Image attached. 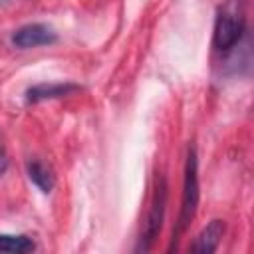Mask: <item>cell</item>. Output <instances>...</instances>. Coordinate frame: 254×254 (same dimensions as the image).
<instances>
[{
    "instance_id": "1",
    "label": "cell",
    "mask_w": 254,
    "mask_h": 254,
    "mask_svg": "<svg viewBox=\"0 0 254 254\" xmlns=\"http://www.w3.org/2000/svg\"><path fill=\"white\" fill-rule=\"evenodd\" d=\"M246 28V4L244 0H226L216 14L214 22V48L220 52L232 50Z\"/></svg>"
},
{
    "instance_id": "2",
    "label": "cell",
    "mask_w": 254,
    "mask_h": 254,
    "mask_svg": "<svg viewBox=\"0 0 254 254\" xmlns=\"http://www.w3.org/2000/svg\"><path fill=\"white\" fill-rule=\"evenodd\" d=\"M198 161H196V153L194 149H189L187 153V163H185V181H183V200H181V214H179V222L173 234V240H179V236L189 228L190 220L196 214V206H198Z\"/></svg>"
},
{
    "instance_id": "3",
    "label": "cell",
    "mask_w": 254,
    "mask_h": 254,
    "mask_svg": "<svg viewBox=\"0 0 254 254\" xmlns=\"http://www.w3.org/2000/svg\"><path fill=\"white\" fill-rule=\"evenodd\" d=\"M165 206H167V181L165 177H157V185L153 190V198H151V206H149V214H147V222L141 238L143 250H149L157 240L163 226V218H165Z\"/></svg>"
},
{
    "instance_id": "4",
    "label": "cell",
    "mask_w": 254,
    "mask_h": 254,
    "mask_svg": "<svg viewBox=\"0 0 254 254\" xmlns=\"http://www.w3.org/2000/svg\"><path fill=\"white\" fill-rule=\"evenodd\" d=\"M58 40L56 32L46 26V24H26L22 28H18L12 36V44L16 48L28 50V48H38V46H50Z\"/></svg>"
},
{
    "instance_id": "5",
    "label": "cell",
    "mask_w": 254,
    "mask_h": 254,
    "mask_svg": "<svg viewBox=\"0 0 254 254\" xmlns=\"http://www.w3.org/2000/svg\"><path fill=\"white\" fill-rule=\"evenodd\" d=\"M224 220H212L208 222L200 234L194 238V242L190 244V252H198V254H210L218 248L222 236H224Z\"/></svg>"
},
{
    "instance_id": "6",
    "label": "cell",
    "mask_w": 254,
    "mask_h": 254,
    "mask_svg": "<svg viewBox=\"0 0 254 254\" xmlns=\"http://www.w3.org/2000/svg\"><path fill=\"white\" fill-rule=\"evenodd\" d=\"M79 87L75 83H38L34 87H30L26 91L28 101L30 103H38V101H46V99H56V97H64L69 95L73 91H77Z\"/></svg>"
},
{
    "instance_id": "7",
    "label": "cell",
    "mask_w": 254,
    "mask_h": 254,
    "mask_svg": "<svg viewBox=\"0 0 254 254\" xmlns=\"http://www.w3.org/2000/svg\"><path fill=\"white\" fill-rule=\"evenodd\" d=\"M26 173H28V179L42 190V192H52V189H54V175H52V171L44 165V163H40V161H30L28 165H26Z\"/></svg>"
},
{
    "instance_id": "8",
    "label": "cell",
    "mask_w": 254,
    "mask_h": 254,
    "mask_svg": "<svg viewBox=\"0 0 254 254\" xmlns=\"http://www.w3.org/2000/svg\"><path fill=\"white\" fill-rule=\"evenodd\" d=\"M34 240L22 234H0V252H10V254H22V252H32Z\"/></svg>"
},
{
    "instance_id": "9",
    "label": "cell",
    "mask_w": 254,
    "mask_h": 254,
    "mask_svg": "<svg viewBox=\"0 0 254 254\" xmlns=\"http://www.w3.org/2000/svg\"><path fill=\"white\" fill-rule=\"evenodd\" d=\"M6 165H8V161H6V155H4V149H2V145H0V175L6 171Z\"/></svg>"
}]
</instances>
